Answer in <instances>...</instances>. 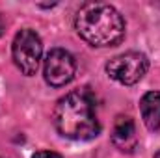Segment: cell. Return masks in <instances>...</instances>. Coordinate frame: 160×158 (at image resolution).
Here are the masks:
<instances>
[{
  "instance_id": "1",
  "label": "cell",
  "mask_w": 160,
  "mask_h": 158,
  "mask_svg": "<svg viewBox=\"0 0 160 158\" xmlns=\"http://www.w3.org/2000/svg\"><path fill=\"white\" fill-rule=\"evenodd\" d=\"M54 126L69 140H93L101 132V125L95 114L93 99L88 91H71L63 95L54 108Z\"/></svg>"
},
{
  "instance_id": "2",
  "label": "cell",
  "mask_w": 160,
  "mask_h": 158,
  "mask_svg": "<svg viewBox=\"0 0 160 158\" xmlns=\"http://www.w3.org/2000/svg\"><path fill=\"white\" fill-rule=\"evenodd\" d=\"M78 36L91 47H114L125 37V19L106 2H86L75 17Z\"/></svg>"
},
{
  "instance_id": "3",
  "label": "cell",
  "mask_w": 160,
  "mask_h": 158,
  "mask_svg": "<svg viewBox=\"0 0 160 158\" xmlns=\"http://www.w3.org/2000/svg\"><path fill=\"white\" fill-rule=\"evenodd\" d=\"M43 54V43L41 37L30 28H24L17 32L11 43V56L19 71L26 77H34L38 73Z\"/></svg>"
},
{
  "instance_id": "4",
  "label": "cell",
  "mask_w": 160,
  "mask_h": 158,
  "mask_svg": "<svg viewBox=\"0 0 160 158\" xmlns=\"http://www.w3.org/2000/svg\"><path fill=\"white\" fill-rule=\"evenodd\" d=\"M149 69V60L145 54L130 50L114 56L106 63V73L108 77L123 86H134L145 77Z\"/></svg>"
},
{
  "instance_id": "5",
  "label": "cell",
  "mask_w": 160,
  "mask_h": 158,
  "mask_svg": "<svg viewBox=\"0 0 160 158\" xmlns=\"http://www.w3.org/2000/svg\"><path fill=\"white\" fill-rule=\"evenodd\" d=\"M75 73H77V63L71 52H67L65 48L48 50L43 65V77L48 86L63 87L75 78Z\"/></svg>"
},
{
  "instance_id": "6",
  "label": "cell",
  "mask_w": 160,
  "mask_h": 158,
  "mask_svg": "<svg viewBox=\"0 0 160 158\" xmlns=\"http://www.w3.org/2000/svg\"><path fill=\"white\" fill-rule=\"evenodd\" d=\"M112 143L123 153H132L136 149V145H138L136 126L128 116H119L116 119L114 130H112Z\"/></svg>"
},
{
  "instance_id": "7",
  "label": "cell",
  "mask_w": 160,
  "mask_h": 158,
  "mask_svg": "<svg viewBox=\"0 0 160 158\" xmlns=\"http://www.w3.org/2000/svg\"><path fill=\"white\" fill-rule=\"evenodd\" d=\"M140 112L143 125L151 132H157L160 128V91H149L142 97Z\"/></svg>"
},
{
  "instance_id": "8",
  "label": "cell",
  "mask_w": 160,
  "mask_h": 158,
  "mask_svg": "<svg viewBox=\"0 0 160 158\" xmlns=\"http://www.w3.org/2000/svg\"><path fill=\"white\" fill-rule=\"evenodd\" d=\"M32 158H62V155H58L54 151H38Z\"/></svg>"
},
{
  "instance_id": "9",
  "label": "cell",
  "mask_w": 160,
  "mask_h": 158,
  "mask_svg": "<svg viewBox=\"0 0 160 158\" xmlns=\"http://www.w3.org/2000/svg\"><path fill=\"white\" fill-rule=\"evenodd\" d=\"M4 34V21H2V17H0V36Z\"/></svg>"
},
{
  "instance_id": "10",
  "label": "cell",
  "mask_w": 160,
  "mask_h": 158,
  "mask_svg": "<svg viewBox=\"0 0 160 158\" xmlns=\"http://www.w3.org/2000/svg\"><path fill=\"white\" fill-rule=\"evenodd\" d=\"M155 158H160V151H158V153H157V155H155Z\"/></svg>"
}]
</instances>
